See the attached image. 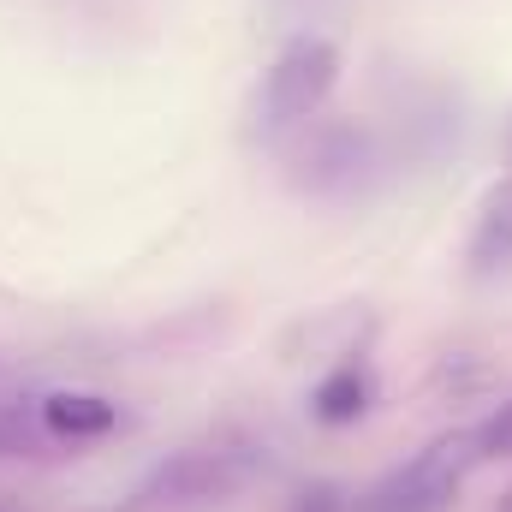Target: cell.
I'll return each mask as SVG.
<instances>
[{
	"label": "cell",
	"instance_id": "6da1fadb",
	"mask_svg": "<svg viewBox=\"0 0 512 512\" xmlns=\"http://www.w3.org/2000/svg\"><path fill=\"white\" fill-rule=\"evenodd\" d=\"M340 84V48L328 36H298L274 54L268 78H262V96H256V131L262 137H286L298 131L322 102L328 90Z\"/></svg>",
	"mask_w": 512,
	"mask_h": 512
},
{
	"label": "cell",
	"instance_id": "7a4b0ae2",
	"mask_svg": "<svg viewBox=\"0 0 512 512\" xmlns=\"http://www.w3.org/2000/svg\"><path fill=\"white\" fill-rule=\"evenodd\" d=\"M471 465H477V441L471 435H441L417 459H405L399 471L376 477L358 495V512H441L453 507V495L465 489Z\"/></svg>",
	"mask_w": 512,
	"mask_h": 512
},
{
	"label": "cell",
	"instance_id": "3957f363",
	"mask_svg": "<svg viewBox=\"0 0 512 512\" xmlns=\"http://www.w3.org/2000/svg\"><path fill=\"white\" fill-rule=\"evenodd\" d=\"M239 471H245V459H233V453H185V459H173L167 471H155V483H149V495L155 501H215V495H227L233 483H239Z\"/></svg>",
	"mask_w": 512,
	"mask_h": 512
},
{
	"label": "cell",
	"instance_id": "277c9868",
	"mask_svg": "<svg viewBox=\"0 0 512 512\" xmlns=\"http://www.w3.org/2000/svg\"><path fill=\"white\" fill-rule=\"evenodd\" d=\"M471 268L477 274L512 268V173L483 197V215H477V233H471Z\"/></svg>",
	"mask_w": 512,
	"mask_h": 512
},
{
	"label": "cell",
	"instance_id": "5b68a950",
	"mask_svg": "<svg viewBox=\"0 0 512 512\" xmlns=\"http://www.w3.org/2000/svg\"><path fill=\"white\" fill-rule=\"evenodd\" d=\"M42 423L54 435H66V441H96V435H108L120 423V411L102 393H48L42 399Z\"/></svg>",
	"mask_w": 512,
	"mask_h": 512
},
{
	"label": "cell",
	"instance_id": "8992f818",
	"mask_svg": "<svg viewBox=\"0 0 512 512\" xmlns=\"http://www.w3.org/2000/svg\"><path fill=\"white\" fill-rule=\"evenodd\" d=\"M364 405H370V370L364 364H340L310 399V411L322 423H352V417H364Z\"/></svg>",
	"mask_w": 512,
	"mask_h": 512
},
{
	"label": "cell",
	"instance_id": "52a82bcc",
	"mask_svg": "<svg viewBox=\"0 0 512 512\" xmlns=\"http://www.w3.org/2000/svg\"><path fill=\"white\" fill-rule=\"evenodd\" d=\"M471 441H477V459H512V399L489 417V423L471 429Z\"/></svg>",
	"mask_w": 512,
	"mask_h": 512
},
{
	"label": "cell",
	"instance_id": "ba28073f",
	"mask_svg": "<svg viewBox=\"0 0 512 512\" xmlns=\"http://www.w3.org/2000/svg\"><path fill=\"white\" fill-rule=\"evenodd\" d=\"M12 447H24V435H12V429L0 423V453H12Z\"/></svg>",
	"mask_w": 512,
	"mask_h": 512
},
{
	"label": "cell",
	"instance_id": "9c48e42d",
	"mask_svg": "<svg viewBox=\"0 0 512 512\" xmlns=\"http://www.w3.org/2000/svg\"><path fill=\"white\" fill-rule=\"evenodd\" d=\"M501 149H507V161H512V120H507V137H501Z\"/></svg>",
	"mask_w": 512,
	"mask_h": 512
},
{
	"label": "cell",
	"instance_id": "30bf717a",
	"mask_svg": "<svg viewBox=\"0 0 512 512\" xmlns=\"http://www.w3.org/2000/svg\"><path fill=\"white\" fill-rule=\"evenodd\" d=\"M507 512H512V501H507Z\"/></svg>",
	"mask_w": 512,
	"mask_h": 512
}]
</instances>
